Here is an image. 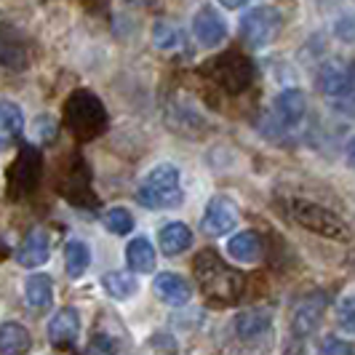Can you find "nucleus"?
<instances>
[{"label":"nucleus","mask_w":355,"mask_h":355,"mask_svg":"<svg viewBox=\"0 0 355 355\" xmlns=\"http://www.w3.org/2000/svg\"><path fill=\"white\" fill-rule=\"evenodd\" d=\"M193 270L203 297L211 304H235L243 297L246 278L225 265L216 251H200L193 262Z\"/></svg>","instance_id":"nucleus-1"},{"label":"nucleus","mask_w":355,"mask_h":355,"mask_svg":"<svg viewBox=\"0 0 355 355\" xmlns=\"http://www.w3.org/2000/svg\"><path fill=\"white\" fill-rule=\"evenodd\" d=\"M107 110L94 91L78 89L64 102V123L78 142H94L107 131Z\"/></svg>","instance_id":"nucleus-2"},{"label":"nucleus","mask_w":355,"mask_h":355,"mask_svg":"<svg viewBox=\"0 0 355 355\" xmlns=\"http://www.w3.org/2000/svg\"><path fill=\"white\" fill-rule=\"evenodd\" d=\"M286 209H288V216L304 227V230L315 232L320 238H329V241H350V225L339 216V214L329 211L326 206H318V203H313V200H302V198H291L288 203H286Z\"/></svg>","instance_id":"nucleus-3"},{"label":"nucleus","mask_w":355,"mask_h":355,"mask_svg":"<svg viewBox=\"0 0 355 355\" xmlns=\"http://www.w3.org/2000/svg\"><path fill=\"white\" fill-rule=\"evenodd\" d=\"M137 200L144 209H177L184 200V193L179 187V171L171 163L155 166L137 190Z\"/></svg>","instance_id":"nucleus-4"},{"label":"nucleus","mask_w":355,"mask_h":355,"mask_svg":"<svg viewBox=\"0 0 355 355\" xmlns=\"http://www.w3.org/2000/svg\"><path fill=\"white\" fill-rule=\"evenodd\" d=\"M200 72L214 80L216 86L227 91V94H243V91L251 86V78H254V67L251 62L238 51H227V53H219L209 59Z\"/></svg>","instance_id":"nucleus-5"},{"label":"nucleus","mask_w":355,"mask_h":355,"mask_svg":"<svg viewBox=\"0 0 355 355\" xmlns=\"http://www.w3.org/2000/svg\"><path fill=\"white\" fill-rule=\"evenodd\" d=\"M40 174H43V158H40V150L33 144H24L19 150L17 160L8 166L6 171V193L11 200H24L37 190L40 184Z\"/></svg>","instance_id":"nucleus-6"},{"label":"nucleus","mask_w":355,"mask_h":355,"mask_svg":"<svg viewBox=\"0 0 355 355\" xmlns=\"http://www.w3.org/2000/svg\"><path fill=\"white\" fill-rule=\"evenodd\" d=\"M281 27H284V17L270 6L251 8L249 14L241 19V35H243V40L249 43L251 49L270 46L275 37L281 35Z\"/></svg>","instance_id":"nucleus-7"},{"label":"nucleus","mask_w":355,"mask_h":355,"mask_svg":"<svg viewBox=\"0 0 355 355\" xmlns=\"http://www.w3.org/2000/svg\"><path fill=\"white\" fill-rule=\"evenodd\" d=\"M59 193L62 198H67L75 209H96L99 206V198L91 190V171L83 158H72V163L67 166L64 177L59 182Z\"/></svg>","instance_id":"nucleus-8"},{"label":"nucleus","mask_w":355,"mask_h":355,"mask_svg":"<svg viewBox=\"0 0 355 355\" xmlns=\"http://www.w3.org/2000/svg\"><path fill=\"white\" fill-rule=\"evenodd\" d=\"M203 232L211 238H222L238 225V209L232 206L227 198H211L206 214H203Z\"/></svg>","instance_id":"nucleus-9"},{"label":"nucleus","mask_w":355,"mask_h":355,"mask_svg":"<svg viewBox=\"0 0 355 355\" xmlns=\"http://www.w3.org/2000/svg\"><path fill=\"white\" fill-rule=\"evenodd\" d=\"M193 35H196V40L203 49H216L227 37V24H225V19L219 17L214 8L206 6L193 19Z\"/></svg>","instance_id":"nucleus-10"},{"label":"nucleus","mask_w":355,"mask_h":355,"mask_svg":"<svg viewBox=\"0 0 355 355\" xmlns=\"http://www.w3.org/2000/svg\"><path fill=\"white\" fill-rule=\"evenodd\" d=\"M323 310H326V297L323 294H310V297H304V300L294 304L291 329L297 331V337H307V334H313L318 329Z\"/></svg>","instance_id":"nucleus-11"},{"label":"nucleus","mask_w":355,"mask_h":355,"mask_svg":"<svg viewBox=\"0 0 355 355\" xmlns=\"http://www.w3.org/2000/svg\"><path fill=\"white\" fill-rule=\"evenodd\" d=\"M49 257H51V241H49V232L40 230V227L27 232L21 238V243L17 246V262L21 267L46 265Z\"/></svg>","instance_id":"nucleus-12"},{"label":"nucleus","mask_w":355,"mask_h":355,"mask_svg":"<svg viewBox=\"0 0 355 355\" xmlns=\"http://www.w3.org/2000/svg\"><path fill=\"white\" fill-rule=\"evenodd\" d=\"M0 64L8 70H24L30 64V46L14 27H0Z\"/></svg>","instance_id":"nucleus-13"},{"label":"nucleus","mask_w":355,"mask_h":355,"mask_svg":"<svg viewBox=\"0 0 355 355\" xmlns=\"http://www.w3.org/2000/svg\"><path fill=\"white\" fill-rule=\"evenodd\" d=\"M272 331V313L265 307H251L235 318V334L241 342H257Z\"/></svg>","instance_id":"nucleus-14"},{"label":"nucleus","mask_w":355,"mask_h":355,"mask_svg":"<svg viewBox=\"0 0 355 355\" xmlns=\"http://www.w3.org/2000/svg\"><path fill=\"white\" fill-rule=\"evenodd\" d=\"M80 334V315L75 307H62L49 320V339L56 347H70Z\"/></svg>","instance_id":"nucleus-15"},{"label":"nucleus","mask_w":355,"mask_h":355,"mask_svg":"<svg viewBox=\"0 0 355 355\" xmlns=\"http://www.w3.org/2000/svg\"><path fill=\"white\" fill-rule=\"evenodd\" d=\"M153 291H155L158 300H163L166 304H177V307L179 304H187L190 297H193L190 284L182 275H174V272H160V275H155Z\"/></svg>","instance_id":"nucleus-16"},{"label":"nucleus","mask_w":355,"mask_h":355,"mask_svg":"<svg viewBox=\"0 0 355 355\" xmlns=\"http://www.w3.org/2000/svg\"><path fill=\"white\" fill-rule=\"evenodd\" d=\"M275 115L281 118V123L284 125H294L300 123L304 118V112H307V94L302 89H286L281 91L278 96H275Z\"/></svg>","instance_id":"nucleus-17"},{"label":"nucleus","mask_w":355,"mask_h":355,"mask_svg":"<svg viewBox=\"0 0 355 355\" xmlns=\"http://www.w3.org/2000/svg\"><path fill=\"white\" fill-rule=\"evenodd\" d=\"M21 128H24L21 107L8 102V99H0V153L17 142Z\"/></svg>","instance_id":"nucleus-18"},{"label":"nucleus","mask_w":355,"mask_h":355,"mask_svg":"<svg viewBox=\"0 0 355 355\" xmlns=\"http://www.w3.org/2000/svg\"><path fill=\"white\" fill-rule=\"evenodd\" d=\"M33 337L21 323H0V355H27Z\"/></svg>","instance_id":"nucleus-19"},{"label":"nucleus","mask_w":355,"mask_h":355,"mask_svg":"<svg viewBox=\"0 0 355 355\" xmlns=\"http://www.w3.org/2000/svg\"><path fill=\"white\" fill-rule=\"evenodd\" d=\"M320 91L326 96H350L353 91V78H350V70L345 64H326L320 70Z\"/></svg>","instance_id":"nucleus-20"},{"label":"nucleus","mask_w":355,"mask_h":355,"mask_svg":"<svg viewBox=\"0 0 355 355\" xmlns=\"http://www.w3.org/2000/svg\"><path fill=\"white\" fill-rule=\"evenodd\" d=\"M227 254H230L235 262H243V265H254V262H259V257H262V241H259V235L257 232H238L235 238H230V243H227Z\"/></svg>","instance_id":"nucleus-21"},{"label":"nucleus","mask_w":355,"mask_h":355,"mask_svg":"<svg viewBox=\"0 0 355 355\" xmlns=\"http://www.w3.org/2000/svg\"><path fill=\"white\" fill-rule=\"evenodd\" d=\"M53 300V281L43 272H35L24 281V302L33 310H46Z\"/></svg>","instance_id":"nucleus-22"},{"label":"nucleus","mask_w":355,"mask_h":355,"mask_svg":"<svg viewBox=\"0 0 355 355\" xmlns=\"http://www.w3.org/2000/svg\"><path fill=\"white\" fill-rule=\"evenodd\" d=\"M158 241L166 257H177V254H182L184 249H190L193 232H190V227H187L184 222H168V225L160 230Z\"/></svg>","instance_id":"nucleus-23"},{"label":"nucleus","mask_w":355,"mask_h":355,"mask_svg":"<svg viewBox=\"0 0 355 355\" xmlns=\"http://www.w3.org/2000/svg\"><path fill=\"white\" fill-rule=\"evenodd\" d=\"M125 259H128V267L137 270V272H153L155 270V249L147 238H134L125 249Z\"/></svg>","instance_id":"nucleus-24"},{"label":"nucleus","mask_w":355,"mask_h":355,"mask_svg":"<svg viewBox=\"0 0 355 355\" xmlns=\"http://www.w3.org/2000/svg\"><path fill=\"white\" fill-rule=\"evenodd\" d=\"M91 265V249L86 241H70L64 246V267L70 278H80Z\"/></svg>","instance_id":"nucleus-25"},{"label":"nucleus","mask_w":355,"mask_h":355,"mask_svg":"<svg viewBox=\"0 0 355 355\" xmlns=\"http://www.w3.org/2000/svg\"><path fill=\"white\" fill-rule=\"evenodd\" d=\"M102 286H105V291L112 300H121V302L131 300L137 294V278L128 275V272H107L102 278Z\"/></svg>","instance_id":"nucleus-26"},{"label":"nucleus","mask_w":355,"mask_h":355,"mask_svg":"<svg viewBox=\"0 0 355 355\" xmlns=\"http://www.w3.org/2000/svg\"><path fill=\"white\" fill-rule=\"evenodd\" d=\"M102 222H105V227L112 232V235H128V232L134 230V216H131V211L121 209V206L105 211Z\"/></svg>","instance_id":"nucleus-27"},{"label":"nucleus","mask_w":355,"mask_h":355,"mask_svg":"<svg viewBox=\"0 0 355 355\" xmlns=\"http://www.w3.org/2000/svg\"><path fill=\"white\" fill-rule=\"evenodd\" d=\"M153 43L160 51H174L179 46V30L171 21H155L153 27Z\"/></svg>","instance_id":"nucleus-28"},{"label":"nucleus","mask_w":355,"mask_h":355,"mask_svg":"<svg viewBox=\"0 0 355 355\" xmlns=\"http://www.w3.org/2000/svg\"><path fill=\"white\" fill-rule=\"evenodd\" d=\"M353 310H355L353 294H345V297H342V302H339V307H337V318H339V323H342V329H345V331H353L355 329Z\"/></svg>","instance_id":"nucleus-29"},{"label":"nucleus","mask_w":355,"mask_h":355,"mask_svg":"<svg viewBox=\"0 0 355 355\" xmlns=\"http://www.w3.org/2000/svg\"><path fill=\"white\" fill-rule=\"evenodd\" d=\"M86 355H118V342L107 334H96L94 342L89 345Z\"/></svg>","instance_id":"nucleus-30"},{"label":"nucleus","mask_w":355,"mask_h":355,"mask_svg":"<svg viewBox=\"0 0 355 355\" xmlns=\"http://www.w3.org/2000/svg\"><path fill=\"white\" fill-rule=\"evenodd\" d=\"M33 134H35L37 139H43V142H51L53 137H56V121H53L51 115H40L35 121Z\"/></svg>","instance_id":"nucleus-31"},{"label":"nucleus","mask_w":355,"mask_h":355,"mask_svg":"<svg viewBox=\"0 0 355 355\" xmlns=\"http://www.w3.org/2000/svg\"><path fill=\"white\" fill-rule=\"evenodd\" d=\"M323 355H353V345L347 342V339H326L323 342Z\"/></svg>","instance_id":"nucleus-32"},{"label":"nucleus","mask_w":355,"mask_h":355,"mask_svg":"<svg viewBox=\"0 0 355 355\" xmlns=\"http://www.w3.org/2000/svg\"><path fill=\"white\" fill-rule=\"evenodd\" d=\"M249 0H219V6L222 8H227V11H238V8H243Z\"/></svg>","instance_id":"nucleus-33"},{"label":"nucleus","mask_w":355,"mask_h":355,"mask_svg":"<svg viewBox=\"0 0 355 355\" xmlns=\"http://www.w3.org/2000/svg\"><path fill=\"white\" fill-rule=\"evenodd\" d=\"M125 3H131V6H150V3H155V0H125Z\"/></svg>","instance_id":"nucleus-34"}]
</instances>
